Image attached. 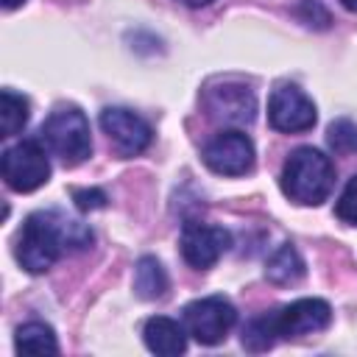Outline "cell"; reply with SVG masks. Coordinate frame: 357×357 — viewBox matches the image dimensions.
I'll return each instance as SVG.
<instances>
[{
  "label": "cell",
  "mask_w": 357,
  "mask_h": 357,
  "mask_svg": "<svg viewBox=\"0 0 357 357\" xmlns=\"http://www.w3.org/2000/svg\"><path fill=\"white\" fill-rule=\"evenodd\" d=\"M100 128H103V134L109 137V142L114 145V151L120 156H137L153 139V131H151L148 120H142L137 112L123 109V106L103 109L100 112Z\"/></svg>",
  "instance_id": "obj_11"
},
{
  "label": "cell",
  "mask_w": 357,
  "mask_h": 357,
  "mask_svg": "<svg viewBox=\"0 0 357 357\" xmlns=\"http://www.w3.org/2000/svg\"><path fill=\"white\" fill-rule=\"evenodd\" d=\"M296 14H298L307 25H315V28H329V22H332L329 11H326L318 0H301L298 8H296Z\"/></svg>",
  "instance_id": "obj_20"
},
{
  "label": "cell",
  "mask_w": 357,
  "mask_h": 357,
  "mask_svg": "<svg viewBox=\"0 0 357 357\" xmlns=\"http://www.w3.org/2000/svg\"><path fill=\"white\" fill-rule=\"evenodd\" d=\"M92 243V231L64 218L61 212H33L25 218L17 240V259L31 273H45L67 251H81Z\"/></svg>",
  "instance_id": "obj_1"
},
{
  "label": "cell",
  "mask_w": 357,
  "mask_h": 357,
  "mask_svg": "<svg viewBox=\"0 0 357 357\" xmlns=\"http://www.w3.org/2000/svg\"><path fill=\"white\" fill-rule=\"evenodd\" d=\"M181 257L195 271H209L231 245V234L223 226L190 220L181 229Z\"/></svg>",
  "instance_id": "obj_9"
},
{
  "label": "cell",
  "mask_w": 357,
  "mask_h": 357,
  "mask_svg": "<svg viewBox=\"0 0 357 357\" xmlns=\"http://www.w3.org/2000/svg\"><path fill=\"white\" fill-rule=\"evenodd\" d=\"M204 106L212 120L229 126H248L257 117V98L245 84L223 81L204 92Z\"/></svg>",
  "instance_id": "obj_10"
},
{
  "label": "cell",
  "mask_w": 357,
  "mask_h": 357,
  "mask_svg": "<svg viewBox=\"0 0 357 357\" xmlns=\"http://www.w3.org/2000/svg\"><path fill=\"white\" fill-rule=\"evenodd\" d=\"M3 181L14 192H33L50 178V162L47 151L42 148V139H22L3 151L0 159Z\"/></svg>",
  "instance_id": "obj_4"
},
{
  "label": "cell",
  "mask_w": 357,
  "mask_h": 357,
  "mask_svg": "<svg viewBox=\"0 0 357 357\" xmlns=\"http://www.w3.org/2000/svg\"><path fill=\"white\" fill-rule=\"evenodd\" d=\"M304 273H307V265H304L301 254L296 251V245H290V243L279 245V248L271 254L268 265H265V276H268V282L282 284V287H284V284H296V282H301Z\"/></svg>",
  "instance_id": "obj_13"
},
{
  "label": "cell",
  "mask_w": 357,
  "mask_h": 357,
  "mask_svg": "<svg viewBox=\"0 0 357 357\" xmlns=\"http://www.w3.org/2000/svg\"><path fill=\"white\" fill-rule=\"evenodd\" d=\"M39 139L67 167L86 162L92 153L89 120L78 106H59L56 112H50L39 128Z\"/></svg>",
  "instance_id": "obj_3"
},
{
  "label": "cell",
  "mask_w": 357,
  "mask_h": 357,
  "mask_svg": "<svg viewBox=\"0 0 357 357\" xmlns=\"http://www.w3.org/2000/svg\"><path fill=\"white\" fill-rule=\"evenodd\" d=\"M326 142L340 156L357 153V126L351 120H335L329 126V131H326Z\"/></svg>",
  "instance_id": "obj_18"
},
{
  "label": "cell",
  "mask_w": 357,
  "mask_h": 357,
  "mask_svg": "<svg viewBox=\"0 0 357 357\" xmlns=\"http://www.w3.org/2000/svg\"><path fill=\"white\" fill-rule=\"evenodd\" d=\"M31 117V106L22 95L14 89H3V106H0V123H3V137H14L25 128Z\"/></svg>",
  "instance_id": "obj_16"
},
{
  "label": "cell",
  "mask_w": 357,
  "mask_h": 357,
  "mask_svg": "<svg viewBox=\"0 0 357 357\" xmlns=\"http://www.w3.org/2000/svg\"><path fill=\"white\" fill-rule=\"evenodd\" d=\"M340 6L349 8V11H357V0H340Z\"/></svg>",
  "instance_id": "obj_24"
},
{
  "label": "cell",
  "mask_w": 357,
  "mask_h": 357,
  "mask_svg": "<svg viewBox=\"0 0 357 357\" xmlns=\"http://www.w3.org/2000/svg\"><path fill=\"white\" fill-rule=\"evenodd\" d=\"M170 282H167V273L162 268V262L156 257H139L137 259V268H134V290L139 298L145 301H156L167 293Z\"/></svg>",
  "instance_id": "obj_14"
},
{
  "label": "cell",
  "mask_w": 357,
  "mask_h": 357,
  "mask_svg": "<svg viewBox=\"0 0 357 357\" xmlns=\"http://www.w3.org/2000/svg\"><path fill=\"white\" fill-rule=\"evenodd\" d=\"M14 346L20 354H59V340L53 329L42 321H28L17 329Z\"/></svg>",
  "instance_id": "obj_15"
},
{
  "label": "cell",
  "mask_w": 357,
  "mask_h": 357,
  "mask_svg": "<svg viewBox=\"0 0 357 357\" xmlns=\"http://www.w3.org/2000/svg\"><path fill=\"white\" fill-rule=\"evenodd\" d=\"M22 3H25V0H3V8H6V11H14V8L22 6Z\"/></svg>",
  "instance_id": "obj_23"
},
{
  "label": "cell",
  "mask_w": 357,
  "mask_h": 357,
  "mask_svg": "<svg viewBox=\"0 0 357 357\" xmlns=\"http://www.w3.org/2000/svg\"><path fill=\"white\" fill-rule=\"evenodd\" d=\"M237 324V310L226 296H204L184 307V329L201 346H218Z\"/></svg>",
  "instance_id": "obj_5"
},
{
  "label": "cell",
  "mask_w": 357,
  "mask_h": 357,
  "mask_svg": "<svg viewBox=\"0 0 357 357\" xmlns=\"http://www.w3.org/2000/svg\"><path fill=\"white\" fill-rule=\"evenodd\" d=\"M318 120L315 103L293 84H282L271 92L268 100V123L282 134H301L310 131Z\"/></svg>",
  "instance_id": "obj_7"
},
{
  "label": "cell",
  "mask_w": 357,
  "mask_h": 357,
  "mask_svg": "<svg viewBox=\"0 0 357 357\" xmlns=\"http://www.w3.org/2000/svg\"><path fill=\"white\" fill-rule=\"evenodd\" d=\"M178 3H184V6H190V8H201V6H209L212 0H178Z\"/></svg>",
  "instance_id": "obj_22"
},
{
  "label": "cell",
  "mask_w": 357,
  "mask_h": 357,
  "mask_svg": "<svg viewBox=\"0 0 357 357\" xmlns=\"http://www.w3.org/2000/svg\"><path fill=\"white\" fill-rule=\"evenodd\" d=\"M335 215L349 223V226H357V173L349 178V184L343 187L337 204H335Z\"/></svg>",
  "instance_id": "obj_19"
},
{
  "label": "cell",
  "mask_w": 357,
  "mask_h": 357,
  "mask_svg": "<svg viewBox=\"0 0 357 357\" xmlns=\"http://www.w3.org/2000/svg\"><path fill=\"white\" fill-rule=\"evenodd\" d=\"M273 343H276V335H273V329H271L268 312L254 315V318L243 326V346H245L248 351H268Z\"/></svg>",
  "instance_id": "obj_17"
},
{
  "label": "cell",
  "mask_w": 357,
  "mask_h": 357,
  "mask_svg": "<svg viewBox=\"0 0 357 357\" xmlns=\"http://www.w3.org/2000/svg\"><path fill=\"white\" fill-rule=\"evenodd\" d=\"M201 156L218 176H245L254 167V142L243 131H220L204 145Z\"/></svg>",
  "instance_id": "obj_8"
},
{
  "label": "cell",
  "mask_w": 357,
  "mask_h": 357,
  "mask_svg": "<svg viewBox=\"0 0 357 357\" xmlns=\"http://www.w3.org/2000/svg\"><path fill=\"white\" fill-rule=\"evenodd\" d=\"M73 198H75V206L81 209V212H89V209H100V206H106V195L100 192V190H75L73 192Z\"/></svg>",
  "instance_id": "obj_21"
},
{
  "label": "cell",
  "mask_w": 357,
  "mask_h": 357,
  "mask_svg": "<svg viewBox=\"0 0 357 357\" xmlns=\"http://www.w3.org/2000/svg\"><path fill=\"white\" fill-rule=\"evenodd\" d=\"M282 192L298 206H318L335 184V165L318 148H296L282 167Z\"/></svg>",
  "instance_id": "obj_2"
},
{
  "label": "cell",
  "mask_w": 357,
  "mask_h": 357,
  "mask_svg": "<svg viewBox=\"0 0 357 357\" xmlns=\"http://www.w3.org/2000/svg\"><path fill=\"white\" fill-rule=\"evenodd\" d=\"M268 318H271V329L276 340L279 337L290 340V337L324 332L332 324V307L324 298H296L287 307L268 312Z\"/></svg>",
  "instance_id": "obj_6"
},
{
  "label": "cell",
  "mask_w": 357,
  "mask_h": 357,
  "mask_svg": "<svg viewBox=\"0 0 357 357\" xmlns=\"http://www.w3.org/2000/svg\"><path fill=\"white\" fill-rule=\"evenodd\" d=\"M142 340L153 354L176 357L187 349V329H184V324H178L167 315H153L142 326Z\"/></svg>",
  "instance_id": "obj_12"
}]
</instances>
